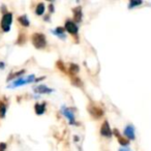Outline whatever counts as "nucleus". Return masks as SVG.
I'll use <instances>...</instances> for the list:
<instances>
[{
	"label": "nucleus",
	"instance_id": "2",
	"mask_svg": "<svg viewBox=\"0 0 151 151\" xmlns=\"http://www.w3.org/2000/svg\"><path fill=\"white\" fill-rule=\"evenodd\" d=\"M35 80H36L35 76H34V75H29V76H27L26 78H20V79L15 80L11 85H9V88H16V87L23 86V85L35 82Z\"/></svg>",
	"mask_w": 151,
	"mask_h": 151
},
{
	"label": "nucleus",
	"instance_id": "5",
	"mask_svg": "<svg viewBox=\"0 0 151 151\" xmlns=\"http://www.w3.org/2000/svg\"><path fill=\"white\" fill-rule=\"evenodd\" d=\"M61 112H62V114L65 116V118L68 120L69 123H70L71 125H75L76 121H75V114H73V112L71 111L68 107H64V106L61 108Z\"/></svg>",
	"mask_w": 151,
	"mask_h": 151
},
{
	"label": "nucleus",
	"instance_id": "3",
	"mask_svg": "<svg viewBox=\"0 0 151 151\" xmlns=\"http://www.w3.org/2000/svg\"><path fill=\"white\" fill-rule=\"evenodd\" d=\"M12 23H13V14L12 13H5L2 17L1 23H0L1 29H2L4 32H9V30H11Z\"/></svg>",
	"mask_w": 151,
	"mask_h": 151
},
{
	"label": "nucleus",
	"instance_id": "20",
	"mask_svg": "<svg viewBox=\"0 0 151 151\" xmlns=\"http://www.w3.org/2000/svg\"><path fill=\"white\" fill-rule=\"evenodd\" d=\"M6 150V144L5 143H0V151Z\"/></svg>",
	"mask_w": 151,
	"mask_h": 151
},
{
	"label": "nucleus",
	"instance_id": "14",
	"mask_svg": "<svg viewBox=\"0 0 151 151\" xmlns=\"http://www.w3.org/2000/svg\"><path fill=\"white\" fill-rule=\"evenodd\" d=\"M45 9H46V5L44 4V3H38L37 5H36V9H35V14L37 16H42L45 13Z\"/></svg>",
	"mask_w": 151,
	"mask_h": 151
},
{
	"label": "nucleus",
	"instance_id": "9",
	"mask_svg": "<svg viewBox=\"0 0 151 151\" xmlns=\"http://www.w3.org/2000/svg\"><path fill=\"white\" fill-rule=\"evenodd\" d=\"M89 113L91 114L92 116H94L95 118H99L104 115V111L101 109L99 107H95V106H90L88 108Z\"/></svg>",
	"mask_w": 151,
	"mask_h": 151
},
{
	"label": "nucleus",
	"instance_id": "1",
	"mask_svg": "<svg viewBox=\"0 0 151 151\" xmlns=\"http://www.w3.org/2000/svg\"><path fill=\"white\" fill-rule=\"evenodd\" d=\"M31 42H32V45H33L36 49H38V50L45 49L47 46L46 36H45V34L40 33V32H35V33L32 34Z\"/></svg>",
	"mask_w": 151,
	"mask_h": 151
},
{
	"label": "nucleus",
	"instance_id": "4",
	"mask_svg": "<svg viewBox=\"0 0 151 151\" xmlns=\"http://www.w3.org/2000/svg\"><path fill=\"white\" fill-rule=\"evenodd\" d=\"M64 28L68 33H70L71 35H77L78 34V31H79V28H78V25L77 23L71 20H67L64 24Z\"/></svg>",
	"mask_w": 151,
	"mask_h": 151
},
{
	"label": "nucleus",
	"instance_id": "11",
	"mask_svg": "<svg viewBox=\"0 0 151 151\" xmlns=\"http://www.w3.org/2000/svg\"><path fill=\"white\" fill-rule=\"evenodd\" d=\"M73 16H75V20H76V23L77 22H81L82 21V17H83V14H82V9H81V7H75V9H73Z\"/></svg>",
	"mask_w": 151,
	"mask_h": 151
},
{
	"label": "nucleus",
	"instance_id": "18",
	"mask_svg": "<svg viewBox=\"0 0 151 151\" xmlns=\"http://www.w3.org/2000/svg\"><path fill=\"white\" fill-rule=\"evenodd\" d=\"M69 73H71V75L76 76L77 73H79V66L77 64H73V63H71L70 65H69Z\"/></svg>",
	"mask_w": 151,
	"mask_h": 151
},
{
	"label": "nucleus",
	"instance_id": "15",
	"mask_svg": "<svg viewBox=\"0 0 151 151\" xmlns=\"http://www.w3.org/2000/svg\"><path fill=\"white\" fill-rule=\"evenodd\" d=\"M6 111H7L6 105H5L3 101H0V118L5 117V115H6Z\"/></svg>",
	"mask_w": 151,
	"mask_h": 151
},
{
	"label": "nucleus",
	"instance_id": "21",
	"mask_svg": "<svg viewBox=\"0 0 151 151\" xmlns=\"http://www.w3.org/2000/svg\"><path fill=\"white\" fill-rule=\"evenodd\" d=\"M5 67V63L4 62H0V69H3Z\"/></svg>",
	"mask_w": 151,
	"mask_h": 151
},
{
	"label": "nucleus",
	"instance_id": "16",
	"mask_svg": "<svg viewBox=\"0 0 151 151\" xmlns=\"http://www.w3.org/2000/svg\"><path fill=\"white\" fill-rule=\"evenodd\" d=\"M141 4H143V1H141V0H130L129 3H128V9H136L137 6H139Z\"/></svg>",
	"mask_w": 151,
	"mask_h": 151
},
{
	"label": "nucleus",
	"instance_id": "17",
	"mask_svg": "<svg viewBox=\"0 0 151 151\" xmlns=\"http://www.w3.org/2000/svg\"><path fill=\"white\" fill-rule=\"evenodd\" d=\"M19 22L24 26V27H28V26H29V24H30L27 16H21V17L19 18Z\"/></svg>",
	"mask_w": 151,
	"mask_h": 151
},
{
	"label": "nucleus",
	"instance_id": "6",
	"mask_svg": "<svg viewBox=\"0 0 151 151\" xmlns=\"http://www.w3.org/2000/svg\"><path fill=\"white\" fill-rule=\"evenodd\" d=\"M101 134L105 138H111L112 134H113V132H112L111 127H110V124L108 121H105L103 123L101 127Z\"/></svg>",
	"mask_w": 151,
	"mask_h": 151
},
{
	"label": "nucleus",
	"instance_id": "10",
	"mask_svg": "<svg viewBox=\"0 0 151 151\" xmlns=\"http://www.w3.org/2000/svg\"><path fill=\"white\" fill-rule=\"evenodd\" d=\"M113 132H114V134H115L116 137H118V140H119L120 145H122L123 147H127V146H128V141L126 140L125 138H123V137H122L121 134H119L118 129H114V130H113Z\"/></svg>",
	"mask_w": 151,
	"mask_h": 151
},
{
	"label": "nucleus",
	"instance_id": "22",
	"mask_svg": "<svg viewBox=\"0 0 151 151\" xmlns=\"http://www.w3.org/2000/svg\"><path fill=\"white\" fill-rule=\"evenodd\" d=\"M119 151H130V150L127 148V147H124V148H121V149H120Z\"/></svg>",
	"mask_w": 151,
	"mask_h": 151
},
{
	"label": "nucleus",
	"instance_id": "13",
	"mask_svg": "<svg viewBox=\"0 0 151 151\" xmlns=\"http://www.w3.org/2000/svg\"><path fill=\"white\" fill-rule=\"evenodd\" d=\"M34 111L37 115H42L46 111V105L45 104H36L34 106Z\"/></svg>",
	"mask_w": 151,
	"mask_h": 151
},
{
	"label": "nucleus",
	"instance_id": "12",
	"mask_svg": "<svg viewBox=\"0 0 151 151\" xmlns=\"http://www.w3.org/2000/svg\"><path fill=\"white\" fill-rule=\"evenodd\" d=\"M52 32H53V34H54V35L58 36V37L61 38V40H64V38H65V32H64V29H63L62 27L55 28Z\"/></svg>",
	"mask_w": 151,
	"mask_h": 151
},
{
	"label": "nucleus",
	"instance_id": "7",
	"mask_svg": "<svg viewBox=\"0 0 151 151\" xmlns=\"http://www.w3.org/2000/svg\"><path fill=\"white\" fill-rule=\"evenodd\" d=\"M123 134L128 139V140H134L136 139V134H134V127L130 124L125 126L124 128V132H123Z\"/></svg>",
	"mask_w": 151,
	"mask_h": 151
},
{
	"label": "nucleus",
	"instance_id": "19",
	"mask_svg": "<svg viewBox=\"0 0 151 151\" xmlns=\"http://www.w3.org/2000/svg\"><path fill=\"white\" fill-rule=\"evenodd\" d=\"M25 73V70H20V71H18V73H13L12 76H9V78H7V80H12L13 78H15V77H17V76H20V75H22V73Z\"/></svg>",
	"mask_w": 151,
	"mask_h": 151
},
{
	"label": "nucleus",
	"instance_id": "8",
	"mask_svg": "<svg viewBox=\"0 0 151 151\" xmlns=\"http://www.w3.org/2000/svg\"><path fill=\"white\" fill-rule=\"evenodd\" d=\"M34 92L40 93V94H49V93L53 92V89L47 87L46 85H38V86L34 87Z\"/></svg>",
	"mask_w": 151,
	"mask_h": 151
}]
</instances>
